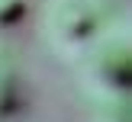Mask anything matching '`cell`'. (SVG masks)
<instances>
[{
	"mask_svg": "<svg viewBox=\"0 0 132 122\" xmlns=\"http://www.w3.org/2000/svg\"><path fill=\"white\" fill-rule=\"evenodd\" d=\"M100 10L94 6V0H55L48 3V26L58 39H84L87 32H94Z\"/></svg>",
	"mask_w": 132,
	"mask_h": 122,
	"instance_id": "cell-1",
	"label": "cell"
},
{
	"mask_svg": "<svg viewBox=\"0 0 132 122\" xmlns=\"http://www.w3.org/2000/svg\"><path fill=\"white\" fill-rule=\"evenodd\" d=\"M97 77L113 87H126L129 80V48L122 39H113L106 42L100 51H97Z\"/></svg>",
	"mask_w": 132,
	"mask_h": 122,
	"instance_id": "cell-2",
	"label": "cell"
},
{
	"mask_svg": "<svg viewBox=\"0 0 132 122\" xmlns=\"http://www.w3.org/2000/svg\"><path fill=\"white\" fill-rule=\"evenodd\" d=\"M26 13V0H0V26L16 23Z\"/></svg>",
	"mask_w": 132,
	"mask_h": 122,
	"instance_id": "cell-3",
	"label": "cell"
}]
</instances>
